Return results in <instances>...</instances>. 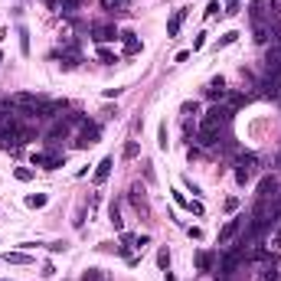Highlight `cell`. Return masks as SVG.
Masks as SVG:
<instances>
[{
    "mask_svg": "<svg viewBox=\"0 0 281 281\" xmlns=\"http://www.w3.org/2000/svg\"><path fill=\"white\" fill-rule=\"evenodd\" d=\"M196 111H200L196 101H183V115H196Z\"/></svg>",
    "mask_w": 281,
    "mask_h": 281,
    "instance_id": "f546056e",
    "label": "cell"
},
{
    "mask_svg": "<svg viewBox=\"0 0 281 281\" xmlns=\"http://www.w3.org/2000/svg\"><path fill=\"white\" fill-rule=\"evenodd\" d=\"M46 203H49V196H46V193H30V196H26V206H30V209H43Z\"/></svg>",
    "mask_w": 281,
    "mask_h": 281,
    "instance_id": "2e32d148",
    "label": "cell"
},
{
    "mask_svg": "<svg viewBox=\"0 0 281 281\" xmlns=\"http://www.w3.org/2000/svg\"><path fill=\"white\" fill-rule=\"evenodd\" d=\"M108 219H111V226L118 229V232L124 229V219H121V213H118V206H115V203H111V209H108Z\"/></svg>",
    "mask_w": 281,
    "mask_h": 281,
    "instance_id": "ffe728a7",
    "label": "cell"
},
{
    "mask_svg": "<svg viewBox=\"0 0 281 281\" xmlns=\"http://www.w3.org/2000/svg\"><path fill=\"white\" fill-rule=\"evenodd\" d=\"M236 40H239V33H236V30H229L226 36H222V40H219V46H229V43H236Z\"/></svg>",
    "mask_w": 281,
    "mask_h": 281,
    "instance_id": "f1b7e54d",
    "label": "cell"
},
{
    "mask_svg": "<svg viewBox=\"0 0 281 281\" xmlns=\"http://www.w3.org/2000/svg\"><path fill=\"white\" fill-rule=\"evenodd\" d=\"M147 242H151V236H138V239H134V249H144Z\"/></svg>",
    "mask_w": 281,
    "mask_h": 281,
    "instance_id": "836d02e7",
    "label": "cell"
},
{
    "mask_svg": "<svg viewBox=\"0 0 281 281\" xmlns=\"http://www.w3.org/2000/svg\"><path fill=\"white\" fill-rule=\"evenodd\" d=\"M226 95H229V88H226V79H222V76L213 79V82L206 85V98H213V101H222Z\"/></svg>",
    "mask_w": 281,
    "mask_h": 281,
    "instance_id": "30bf717a",
    "label": "cell"
},
{
    "mask_svg": "<svg viewBox=\"0 0 281 281\" xmlns=\"http://www.w3.org/2000/svg\"><path fill=\"white\" fill-rule=\"evenodd\" d=\"M82 281H105V275H101L98 268H88L85 275H82Z\"/></svg>",
    "mask_w": 281,
    "mask_h": 281,
    "instance_id": "484cf974",
    "label": "cell"
},
{
    "mask_svg": "<svg viewBox=\"0 0 281 281\" xmlns=\"http://www.w3.org/2000/svg\"><path fill=\"white\" fill-rule=\"evenodd\" d=\"M226 281H229V278H226Z\"/></svg>",
    "mask_w": 281,
    "mask_h": 281,
    "instance_id": "ab89813d",
    "label": "cell"
},
{
    "mask_svg": "<svg viewBox=\"0 0 281 281\" xmlns=\"http://www.w3.org/2000/svg\"><path fill=\"white\" fill-rule=\"evenodd\" d=\"M157 268H163V271L170 268V252H167V249H161V252H157Z\"/></svg>",
    "mask_w": 281,
    "mask_h": 281,
    "instance_id": "603a6c76",
    "label": "cell"
},
{
    "mask_svg": "<svg viewBox=\"0 0 281 281\" xmlns=\"http://www.w3.org/2000/svg\"><path fill=\"white\" fill-rule=\"evenodd\" d=\"M79 7H82V0H59V10H62L65 17H72Z\"/></svg>",
    "mask_w": 281,
    "mask_h": 281,
    "instance_id": "ac0fdd59",
    "label": "cell"
},
{
    "mask_svg": "<svg viewBox=\"0 0 281 281\" xmlns=\"http://www.w3.org/2000/svg\"><path fill=\"white\" fill-rule=\"evenodd\" d=\"M128 200L134 203V209H138V213H144V216H147V193H144V186H140V183H131Z\"/></svg>",
    "mask_w": 281,
    "mask_h": 281,
    "instance_id": "ba28073f",
    "label": "cell"
},
{
    "mask_svg": "<svg viewBox=\"0 0 281 281\" xmlns=\"http://www.w3.org/2000/svg\"><path fill=\"white\" fill-rule=\"evenodd\" d=\"M183 20H186V10H173V17L167 20V36H177L180 26H183Z\"/></svg>",
    "mask_w": 281,
    "mask_h": 281,
    "instance_id": "4fadbf2b",
    "label": "cell"
},
{
    "mask_svg": "<svg viewBox=\"0 0 281 281\" xmlns=\"http://www.w3.org/2000/svg\"><path fill=\"white\" fill-rule=\"evenodd\" d=\"M33 163H36V167H46V170H56V167L65 163V157H59V154H46V151H33Z\"/></svg>",
    "mask_w": 281,
    "mask_h": 281,
    "instance_id": "8992f818",
    "label": "cell"
},
{
    "mask_svg": "<svg viewBox=\"0 0 281 281\" xmlns=\"http://www.w3.org/2000/svg\"><path fill=\"white\" fill-rule=\"evenodd\" d=\"M13 177H17L20 183H30V180H33V170H30V167H17V170H13Z\"/></svg>",
    "mask_w": 281,
    "mask_h": 281,
    "instance_id": "7402d4cb",
    "label": "cell"
},
{
    "mask_svg": "<svg viewBox=\"0 0 281 281\" xmlns=\"http://www.w3.org/2000/svg\"><path fill=\"white\" fill-rule=\"evenodd\" d=\"M261 281H281V275H278V268H271V265H268V268L261 271Z\"/></svg>",
    "mask_w": 281,
    "mask_h": 281,
    "instance_id": "d4e9b609",
    "label": "cell"
},
{
    "mask_svg": "<svg viewBox=\"0 0 281 281\" xmlns=\"http://www.w3.org/2000/svg\"><path fill=\"white\" fill-rule=\"evenodd\" d=\"M157 144H161V151H167V144H170V140H167V124H161V131H157Z\"/></svg>",
    "mask_w": 281,
    "mask_h": 281,
    "instance_id": "83f0119b",
    "label": "cell"
},
{
    "mask_svg": "<svg viewBox=\"0 0 281 281\" xmlns=\"http://www.w3.org/2000/svg\"><path fill=\"white\" fill-rule=\"evenodd\" d=\"M3 261H10V265H26V261H33V259L26 255V252H7Z\"/></svg>",
    "mask_w": 281,
    "mask_h": 281,
    "instance_id": "e0dca14e",
    "label": "cell"
},
{
    "mask_svg": "<svg viewBox=\"0 0 281 281\" xmlns=\"http://www.w3.org/2000/svg\"><path fill=\"white\" fill-rule=\"evenodd\" d=\"M236 209H239V200H236V196H229V200H226V213H236Z\"/></svg>",
    "mask_w": 281,
    "mask_h": 281,
    "instance_id": "1f68e13d",
    "label": "cell"
},
{
    "mask_svg": "<svg viewBox=\"0 0 281 281\" xmlns=\"http://www.w3.org/2000/svg\"><path fill=\"white\" fill-rule=\"evenodd\" d=\"M186 232H190V239H203V229H196V226H190Z\"/></svg>",
    "mask_w": 281,
    "mask_h": 281,
    "instance_id": "d590c367",
    "label": "cell"
},
{
    "mask_svg": "<svg viewBox=\"0 0 281 281\" xmlns=\"http://www.w3.org/2000/svg\"><path fill=\"white\" fill-rule=\"evenodd\" d=\"M173 200H177V206H183V209H186V206H190V200H186L183 193H173Z\"/></svg>",
    "mask_w": 281,
    "mask_h": 281,
    "instance_id": "e575fe53",
    "label": "cell"
},
{
    "mask_svg": "<svg viewBox=\"0 0 281 281\" xmlns=\"http://www.w3.org/2000/svg\"><path fill=\"white\" fill-rule=\"evenodd\" d=\"M219 13V0H209V7H206V17H216Z\"/></svg>",
    "mask_w": 281,
    "mask_h": 281,
    "instance_id": "4dcf8cb0",
    "label": "cell"
},
{
    "mask_svg": "<svg viewBox=\"0 0 281 281\" xmlns=\"http://www.w3.org/2000/svg\"><path fill=\"white\" fill-rule=\"evenodd\" d=\"M92 40H95L98 46H105V43H111V40H118V30L101 23V26H95V30H92Z\"/></svg>",
    "mask_w": 281,
    "mask_h": 281,
    "instance_id": "8fae6325",
    "label": "cell"
},
{
    "mask_svg": "<svg viewBox=\"0 0 281 281\" xmlns=\"http://www.w3.org/2000/svg\"><path fill=\"white\" fill-rule=\"evenodd\" d=\"M213 255H209V252H196V268L200 271H213Z\"/></svg>",
    "mask_w": 281,
    "mask_h": 281,
    "instance_id": "9a60e30c",
    "label": "cell"
},
{
    "mask_svg": "<svg viewBox=\"0 0 281 281\" xmlns=\"http://www.w3.org/2000/svg\"><path fill=\"white\" fill-rule=\"evenodd\" d=\"M98 59L101 62H118V56L111 53V49H105V46H98Z\"/></svg>",
    "mask_w": 281,
    "mask_h": 281,
    "instance_id": "cb8c5ba5",
    "label": "cell"
},
{
    "mask_svg": "<svg viewBox=\"0 0 281 281\" xmlns=\"http://www.w3.org/2000/svg\"><path fill=\"white\" fill-rule=\"evenodd\" d=\"M98 138H101V128L85 121V124H82V131H79V138H76V147H92Z\"/></svg>",
    "mask_w": 281,
    "mask_h": 281,
    "instance_id": "5b68a950",
    "label": "cell"
},
{
    "mask_svg": "<svg viewBox=\"0 0 281 281\" xmlns=\"http://www.w3.org/2000/svg\"><path fill=\"white\" fill-rule=\"evenodd\" d=\"M10 101H13V108H23V111H40V105H43L46 98L33 95V92H17V95H13Z\"/></svg>",
    "mask_w": 281,
    "mask_h": 281,
    "instance_id": "277c9868",
    "label": "cell"
},
{
    "mask_svg": "<svg viewBox=\"0 0 281 281\" xmlns=\"http://www.w3.org/2000/svg\"><path fill=\"white\" fill-rule=\"evenodd\" d=\"M242 219H245V216H239V219H229L226 226L219 229V245H229V242H232V239L239 236V229H242Z\"/></svg>",
    "mask_w": 281,
    "mask_h": 281,
    "instance_id": "9c48e42d",
    "label": "cell"
},
{
    "mask_svg": "<svg viewBox=\"0 0 281 281\" xmlns=\"http://www.w3.org/2000/svg\"><path fill=\"white\" fill-rule=\"evenodd\" d=\"M3 40H7V30H3V26H0V43H3Z\"/></svg>",
    "mask_w": 281,
    "mask_h": 281,
    "instance_id": "f35d334b",
    "label": "cell"
},
{
    "mask_svg": "<svg viewBox=\"0 0 281 281\" xmlns=\"http://www.w3.org/2000/svg\"><path fill=\"white\" fill-rule=\"evenodd\" d=\"M49 252H65V242H49Z\"/></svg>",
    "mask_w": 281,
    "mask_h": 281,
    "instance_id": "8d00e7d4",
    "label": "cell"
},
{
    "mask_svg": "<svg viewBox=\"0 0 281 281\" xmlns=\"http://www.w3.org/2000/svg\"><path fill=\"white\" fill-rule=\"evenodd\" d=\"M17 36H20V53L30 56V33H26V26H20V30H17Z\"/></svg>",
    "mask_w": 281,
    "mask_h": 281,
    "instance_id": "d6986e66",
    "label": "cell"
},
{
    "mask_svg": "<svg viewBox=\"0 0 281 281\" xmlns=\"http://www.w3.org/2000/svg\"><path fill=\"white\" fill-rule=\"evenodd\" d=\"M255 196H259V203H278V180L275 177H261Z\"/></svg>",
    "mask_w": 281,
    "mask_h": 281,
    "instance_id": "3957f363",
    "label": "cell"
},
{
    "mask_svg": "<svg viewBox=\"0 0 281 281\" xmlns=\"http://www.w3.org/2000/svg\"><path fill=\"white\" fill-rule=\"evenodd\" d=\"M121 40H124V53H128V56L140 53V40H138V36H134L131 30H124V33H121Z\"/></svg>",
    "mask_w": 281,
    "mask_h": 281,
    "instance_id": "5bb4252c",
    "label": "cell"
},
{
    "mask_svg": "<svg viewBox=\"0 0 281 281\" xmlns=\"http://www.w3.org/2000/svg\"><path fill=\"white\" fill-rule=\"evenodd\" d=\"M186 209H190V213H196V216H203V203H193V200H190V206H186Z\"/></svg>",
    "mask_w": 281,
    "mask_h": 281,
    "instance_id": "d6a6232c",
    "label": "cell"
},
{
    "mask_svg": "<svg viewBox=\"0 0 281 281\" xmlns=\"http://www.w3.org/2000/svg\"><path fill=\"white\" fill-rule=\"evenodd\" d=\"M111 167H115V161H111V157H105V161L95 167V177H92V180H95V183H105V180L111 177Z\"/></svg>",
    "mask_w": 281,
    "mask_h": 281,
    "instance_id": "7c38bea8",
    "label": "cell"
},
{
    "mask_svg": "<svg viewBox=\"0 0 281 281\" xmlns=\"http://www.w3.org/2000/svg\"><path fill=\"white\" fill-rule=\"evenodd\" d=\"M101 7H105V10H111V13H121L124 7H128V0H101Z\"/></svg>",
    "mask_w": 281,
    "mask_h": 281,
    "instance_id": "44dd1931",
    "label": "cell"
},
{
    "mask_svg": "<svg viewBox=\"0 0 281 281\" xmlns=\"http://www.w3.org/2000/svg\"><path fill=\"white\" fill-rule=\"evenodd\" d=\"M255 173H259V157H255V154H239L236 157V183L239 186L252 183Z\"/></svg>",
    "mask_w": 281,
    "mask_h": 281,
    "instance_id": "7a4b0ae2",
    "label": "cell"
},
{
    "mask_svg": "<svg viewBox=\"0 0 281 281\" xmlns=\"http://www.w3.org/2000/svg\"><path fill=\"white\" fill-rule=\"evenodd\" d=\"M20 144H23V138L17 128H0V151H10V147L17 151Z\"/></svg>",
    "mask_w": 281,
    "mask_h": 281,
    "instance_id": "52a82bcc",
    "label": "cell"
},
{
    "mask_svg": "<svg viewBox=\"0 0 281 281\" xmlns=\"http://www.w3.org/2000/svg\"><path fill=\"white\" fill-rule=\"evenodd\" d=\"M134 157H138V144L128 140V144H124V161H134Z\"/></svg>",
    "mask_w": 281,
    "mask_h": 281,
    "instance_id": "4316f807",
    "label": "cell"
},
{
    "mask_svg": "<svg viewBox=\"0 0 281 281\" xmlns=\"http://www.w3.org/2000/svg\"><path fill=\"white\" fill-rule=\"evenodd\" d=\"M275 245H281V219H278V229H275V239H271Z\"/></svg>",
    "mask_w": 281,
    "mask_h": 281,
    "instance_id": "74e56055",
    "label": "cell"
},
{
    "mask_svg": "<svg viewBox=\"0 0 281 281\" xmlns=\"http://www.w3.org/2000/svg\"><path fill=\"white\" fill-rule=\"evenodd\" d=\"M229 121H232V108H226V105H213V108L203 115L200 128H196V140H200L203 147H213V144L219 140V131L226 128Z\"/></svg>",
    "mask_w": 281,
    "mask_h": 281,
    "instance_id": "6da1fadb",
    "label": "cell"
}]
</instances>
